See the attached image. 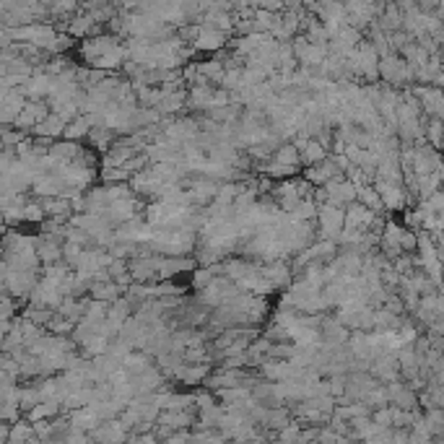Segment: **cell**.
I'll return each mask as SVG.
<instances>
[{
  "mask_svg": "<svg viewBox=\"0 0 444 444\" xmlns=\"http://www.w3.org/2000/svg\"><path fill=\"white\" fill-rule=\"evenodd\" d=\"M384 390H387V403H390V408H398V411H418L416 392L408 390V387L400 382V379H398V382L384 384Z\"/></svg>",
  "mask_w": 444,
  "mask_h": 444,
  "instance_id": "8992f818",
  "label": "cell"
},
{
  "mask_svg": "<svg viewBox=\"0 0 444 444\" xmlns=\"http://www.w3.org/2000/svg\"><path fill=\"white\" fill-rule=\"evenodd\" d=\"M400 252L403 255H416V247H418V239H416V232H408V229H403V234H400Z\"/></svg>",
  "mask_w": 444,
  "mask_h": 444,
  "instance_id": "4316f807",
  "label": "cell"
},
{
  "mask_svg": "<svg viewBox=\"0 0 444 444\" xmlns=\"http://www.w3.org/2000/svg\"><path fill=\"white\" fill-rule=\"evenodd\" d=\"M271 161H276L281 166H299V151L291 144H281L278 148L273 151Z\"/></svg>",
  "mask_w": 444,
  "mask_h": 444,
  "instance_id": "ffe728a7",
  "label": "cell"
},
{
  "mask_svg": "<svg viewBox=\"0 0 444 444\" xmlns=\"http://www.w3.org/2000/svg\"><path fill=\"white\" fill-rule=\"evenodd\" d=\"M91 133V120L86 117V114H78L75 120H70L68 125H65V130H63V138L60 141H70V144H81V141H86V136Z\"/></svg>",
  "mask_w": 444,
  "mask_h": 444,
  "instance_id": "7c38bea8",
  "label": "cell"
},
{
  "mask_svg": "<svg viewBox=\"0 0 444 444\" xmlns=\"http://www.w3.org/2000/svg\"><path fill=\"white\" fill-rule=\"evenodd\" d=\"M42 398H39L37 384H26V387H18V411L21 413H29L31 408L39 406Z\"/></svg>",
  "mask_w": 444,
  "mask_h": 444,
  "instance_id": "ac0fdd59",
  "label": "cell"
},
{
  "mask_svg": "<svg viewBox=\"0 0 444 444\" xmlns=\"http://www.w3.org/2000/svg\"><path fill=\"white\" fill-rule=\"evenodd\" d=\"M31 439H34V431H31V423L23 416L8 426V444H29Z\"/></svg>",
  "mask_w": 444,
  "mask_h": 444,
  "instance_id": "9a60e30c",
  "label": "cell"
},
{
  "mask_svg": "<svg viewBox=\"0 0 444 444\" xmlns=\"http://www.w3.org/2000/svg\"><path fill=\"white\" fill-rule=\"evenodd\" d=\"M104 190H107V200H109V203L133 197V190L128 188V182H125V185H109V188H104Z\"/></svg>",
  "mask_w": 444,
  "mask_h": 444,
  "instance_id": "484cf974",
  "label": "cell"
},
{
  "mask_svg": "<svg viewBox=\"0 0 444 444\" xmlns=\"http://www.w3.org/2000/svg\"><path fill=\"white\" fill-rule=\"evenodd\" d=\"M362 403L367 408H369V411H379V408H387V406H390V403H387V390H384V384H377L374 390L367 392Z\"/></svg>",
  "mask_w": 444,
  "mask_h": 444,
  "instance_id": "7402d4cb",
  "label": "cell"
},
{
  "mask_svg": "<svg viewBox=\"0 0 444 444\" xmlns=\"http://www.w3.org/2000/svg\"><path fill=\"white\" fill-rule=\"evenodd\" d=\"M200 26V31H197V39L193 42V53H221V50H226V42H229V37L226 34H221V31L211 29V26H203V23H197Z\"/></svg>",
  "mask_w": 444,
  "mask_h": 444,
  "instance_id": "5b68a950",
  "label": "cell"
},
{
  "mask_svg": "<svg viewBox=\"0 0 444 444\" xmlns=\"http://www.w3.org/2000/svg\"><path fill=\"white\" fill-rule=\"evenodd\" d=\"M377 195L382 200V211H406L411 208V197H408L403 185H387V182H372Z\"/></svg>",
  "mask_w": 444,
  "mask_h": 444,
  "instance_id": "6da1fadb",
  "label": "cell"
},
{
  "mask_svg": "<svg viewBox=\"0 0 444 444\" xmlns=\"http://www.w3.org/2000/svg\"><path fill=\"white\" fill-rule=\"evenodd\" d=\"M122 294H125V291H122L120 286H114L112 281H107V283H91V288H89V299L102 301V304H114Z\"/></svg>",
  "mask_w": 444,
  "mask_h": 444,
  "instance_id": "5bb4252c",
  "label": "cell"
},
{
  "mask_svg": "<svg viewBox=\"0 0 444 444\" xmlns=\"http://www.w3.org/2000/svg\"><path fill=\"white\" fill-rule=\"evenodd\" d=\"M99 180L104 182V188H109V185H125V182H130V174L125 172V169L102 166V169H99Z\"/></svg>",
  "mask_w": 444,
  "mask_h": 444,
  "instance_id": "44dd1931",
  "label": "cell"
},
{
  "mask_svg": "<svg viewBox=\"0 0 444 444\" xmlns=\"http://www.w3.org/2000/svg\"><path fill=\"white\" fill-rule=\"evenodd\" d=\"M68 416V421H70V426L73 429H78V431H83V434H91V431L97 429L99 423V416L94 413V408H78V411H70V413H65Z\"/></svg>",
  "mask_w": 444,
  "mask_h": 444,
  "instance_id": "8fae6325",
  "label": "cell"
},
{
  "mask_svg": "<svg viewBox=\"0 0 444 444\" xmlns=\"http://www.w3.org/2000/svg\"><path fill=\"white\" fill-rule=\"evenodd\" d=\"M423 421H426V426H429L431 439L442 437V431H444V413L442 411H423Z\"/></svg>",
  "mask_w": 444,
  "mask_h": 444,
  "instance_id": "cb8c5ba5",
  "label": "cell"
},
{
  "mask_svg": "<svg viewBox=\"0 0 444 444\" xmlns=\"http://www.w3.org/2000/svg\"><path fill=\"white\" fill-rule=\"evenodd\" d=\"M86 141L91 144V151L94 153H107L109 151V146H112L114 141V133L112 130H107V128H91V133L86 136Z\"/></svg>",
  "mask_w": 444,
  "mask_h": 444,
  "instance_id": "2e32d148",
  "label": "cell"
},
{
  "mask_svg": "<svg viewBox=\"0 0 444 444\" xmlns=\"http://www.w3.org/2000/svg\"><path fill=\"white\" fill-rule=\"evenodd\" d=\"M288 423H291V413H288L286 406L281 408H268V413H265V421L260 429L271 431V434H278L281 429H286Z\"/></svg>",
  "mask_w": 444,
  "mask_h": 444,
  "instance_id": "4fadbf2b",
  "label": "cell"
},
{
  "mask_svg": "<svg viewBox=\"0 0 444 444\" xmlns=\"http://www.w3.org/2000/svg\"><path fill=\"white\" fill-rule=\"evenodd\" d=\"M271 444H276V442H271Z\"/></svg>",
  "mask_w": 444,
  "mask_h": 444,
  "instance_id": "f1b7e54d",
  "label": "cell"
},
{
  "mask_svg": "<svg viewBox=\"0 0 444 444\" xmlns=\"http://www.w3.org/2000/svg\"><path fill=\"white\" fill-rule=\"evenodd\" d=\"M374 216L377 213L367 211L364 205L351 203V205H346V221H343V229H351V232H367Z\"/></svg>",
  "mask_w": 444,
  "mask_h": 444,
  "instance_id": "9c48e42d",
  "label": "cell"
},
{
  "mask_svg": "<svg viewBox=\"0 0 444 444\" xmlns=\"http://www.w3.org/2000/svg\"><path fill=\"white\" fill-rule=\"evenodd\" d=\"M37 260L39 265H55L63 263V242L53 237H39L37 234Z\"/></svg>",
  "mask_w": 444,
  "mask_h": 444,
  "instance_id": "ba28073f",
  "label": "cell"
},
{
  "mask_svg": "<svg viewBox=\"0 0 444 444\" xmlns=\"http://www.w3.org/2000/svg\"><path fill=\"white\" fill-rule=\"evenodd\" d=\"M260 278H265L273 286V291H283L294 283V276H291V268H288V260H278V263H265L260 265Z\"/></svg>",
  "mask_w": 444,
  "mask_h": 444,
  "instance_id": "3957f363",
  "label": "cell"
},
{
  "mask_svg": "<svg viewBox=\"0 0 444 444\" xmlns=\"http://www.w3.org/2000/svg\"><path fill=\"white\" fill-rule=\"evenodd\" d=\"M156 426H166L169 431H190L195 426V411H161Z\"/></svg>",
  "mask_w": 444,
  "mask_h": 444,
  "instance_id": "52a82bcc",
  "label": "cell"
},
{
  "mask_svg": "<svg viewBox=\"0 0 444 444\" xmlns=\"http://www.w3.org/2000/svg\"><path fill=\"white\" fill-rule=\"evenodd\" d=\"M63 301V294L58 291V286L55 283H50V281L39 278V283L34 286V291L29 294V299H26V304H34V307H45V309H58Z\"/></svg>",
  "mask_w": 444,
  "mask_h": 444,
  "instance_id": "277c9868",
  "label": "cell"
},
{
  "mask_svg": "<svg viewBox=\"0 0 444 444\" xmlns=\"http://www.w3.org/2000/svg\"><path fill=\"white\" fill-rule=\"evenodd\" d=\"M73 327H75L73 323H68V320H63V317H58V315H55L53 320L45 325V330H50V335H58V338H65V335H70V332H73Z\"/></svg>",
  "mask_w": 444,
  "mask_h": 444,
  "instance_id": "d4e9b609",
  "label": "cell"
},
{
  "mask_svg": "<svg viewBox=\"0 0 444 444\" xmlns=\"http://www.w3.org/2000/svg\"><path fill=\"white\" fill-rule=\"evenodd\" d=\"M3 255H6V249H3V242H0V260H3Z\"/></svg>",
  "mask_w": 444,
  "mask_h": 444,
  "instance_id": "83f0119b",
  "label": "cell"
},
{
  "mask_svg": "<svg viewBox=\"0 0 444 444\" xmlns=\"http://www.w3.org/2000/svg\"><path fill=\"white\" fill-rule=\"evenodd\" d=\"M117 45H122V42L117 37H112V34H99V37L83 39V42H81V60H83V65L89 68L91 63L99 60L102 55L112 53Z\"/></svg>",
  "mask_w": 444,
  "mask_h": 444,
  "instance_id": "7a4b0ae2",
  "label": "cell"
},
{
  "mask_svg": "<svg viewBox=\"0 0 444 444\" xmlns=\"http://www.w3.org/2000/svg\"><path fill=\"white\" fill-rule=\"evenodd\" d=\"M47 216L45 211H42V203H39L37 197L34 200H26V205H23V224H42Z\"/></svg>",
  "mask_w": 444,
  "mask_h": 444,
  "instance_id": "603a6c76",
  "label": "cell"
},
{
  "mask_svg": "<svg viewBox=\"0 0 444 444\" xmlns=\"http://www.w3.org/2000/svg\"><path fill=\"white\" fill-rule=\"evenodd\" d=\"M63 130H65V122H63L60 117L50 114V117H45V120L39 122L37 128L31 130V138H45V141L55 144V141H60V138H63Z\"/></svg>",
  "mask_w": 444,
  "mask_h": 444,
  "instance_id": "30bf717a",
  "label": "cell"
},
{
  "mask_svg": "<svg viewBox=\"0 0 444 444\" xmlns=\"http://www.w3.org/2000/svg\"><path fill=\"white\" fill-rule=\"evenodd\" d=\"M325 158H327V151L317 144V141H309V144L304 146V151L299 153V164L315 166V164H323Z\"/></svg>",
  "mask_w": 444,
  "mask_h": 444,
  "instance_id": "e0dca14e",
  "label": "cell"
},
{
  "mask_svg": "<svg viewBox=\"0 0 444 444\" xmlns=\"http://www.w3.org/2000/svg\"><path fill=\"white\" fill-rule=\"evenodd\" d=\"M216 276H221V265H213V268H195L190 283H193L195 291H203L205 286H211V281L216 278Z\"/></svg>",
  "mask_w": 444,
  "mask_h": 444,
  "instance_id": "d6986e66",
  "label": "cell"
}]
</instances>
